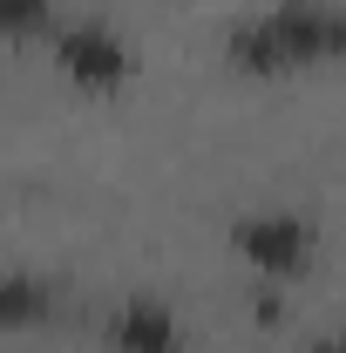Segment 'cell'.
I'll return each mask as SVG.
<instances>
[{"mask_svg":"<svg viewBox=\"0 0 346 353\" xmlns=\"http://www.w3.org/2000/svg\"><path fill=\"white\" fill-rule=\"evenodd\" d=\"M312 353H346V333H319V340H312Z\"/></svg>","mask_w":346,"mask_h":353,"instance_id":"cell-7","label":"cell"},{"mask_svg":"<svg viewBox=\"0 0 346 353\" xmlns=\"http://www.w3.org/2000/svg\"><path fill=\"white\" fill-rule=\"evenodd\" d=\"M61 306V285L41 272H0V326H41Z\"/></svg>","mask_w":346,"mask_h":353,"instance_id":"cell-5","label":"cell"},{"mask_svg":"<svg viewBox=\"0 0 346 353\" xmlns=\"http://www.w3.org/2000/svg\"><path fill=\"white\" fill-rule=\"evenodd\" d=\"M231 245L258 265L265 279H292L312 259V224L292 218V211H252V218L231 224Z\"/></svg>","mask_w":346,"mask_h":353,"instance_id":"cell-3","label":"cell"},{"mask_svg":"<svg viewBox=\"0 0 346 353\" xmlns=\"http://www.w3.org/2000/svg\"><path fill=\"white\" fill-rule=\"evenodd\" d=\"M54 68L75 88L109 95V88H123L136 75V54L123 48L116 28H102V21H68V28H54Z\"/></svg>","mask_w":346,"mask_h":353,"instance_id":"cell-2","label":"cell"},{"mask_svg":"<svg viewBox=\"0 0 346 353\" xmlns=\"http://www.w3.org/2000/svg\"><path fill=\"white\" fill-rule=\"evenodd\" d=\"M54 34V0H0V41Z\"/></svg>","mask_w":346,"mask_h":353,"instance_id":"cell-6","label":"cell"},{"mask_svg":"<svg viewBox=\"0 0 346 353\" xmlns=\"http://www.w3.org/2000/svg\"><path fill=\"white\" fill-rule=\"evenodd\" d=\"M102 340L116 353H190L176 312L163 306V299H150V292H130L123 306L109 312V319H102Z\"/></svg>","mask_w":346,"mask_h":353,"instance_id":"cell-4","label":"cell"},{"mask_svg":"<svg viewBox=\"0 0 346 353\" xmlns=\"http://www.w3.org/2000/svg\"><path fill=\"white\" fill-rule=\"evenodd\" d=\"M224 54L238 75H285V68H312V61H346V7L340 0H278L265 14H245Z\"/></svg>","mask_w":346,"mask_h":353,"instance_id":"cell-1","label":"cell"}]
</instances>
